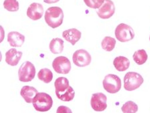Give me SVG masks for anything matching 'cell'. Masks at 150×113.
Here are the masks:
<instances>
[{"mask_svg": "<svg viewBox=\"0 0 150 113\" xmlns=\"http://www.w3.org/2000/svg\"><path fill=\"white\" fill-rule=\"evenodd\" d=\"M57 113H59V112H70V113H71L72 111L69 109V108H67V107H64V106H61V107H59L57 109Z\"/></svg>", "mask_w": 150, "mask_h": 113, "instance_id": "cell-26", "label": "cell"}, {"mask_svg": "<svg viewBox=\"0 0 150 113\" xmlns=\"http://www.w3.org/2000/svg\"><path fill=\"white\" fill-rule=\"evenodd\" d=\"M4 6L5 9L11 12L19 10V3L17 0H5Z\"/></svg>", "mask_w": 150, "mask_h": 113, "instance_id": "cell-23", "label": "cell"}, {"mask_svg": "<svg viewBox=\"0 0 150 113\" xmlns=\"http://www.w3.org/2000/svg\"><path fill=\"white\" fill-rule=\"evenodd\" d=\"M122 112L124 113H131L137 112L138 110V107L133 101H127L123 105L122 107Z\"/></svg>", "mask_w": 150, "mask_h": 113, "instance_id": "cell-24", "label": "cell"}, {"mask_svg": "<svg viewBox=\"0 0 150 113\" xmlns=\"http://www.w3.org/2000/svg\"><path fill=\"white\" fill-rule=\"evenodd\" d=\"M81 32L76 28L69 29V30H67L63 32V38H65V40L73 45L81 39Z\"/></svg>", "mask_w": 150, "mask_h": 113, "instance_id": "cell-13", "label": "cell"}, {"mask_svg": "<svg viewBox=\"0 0 150 113\" xmlns=\"http://www.w3.org/2000/svg\"><path fill=\"white\" fill-rule=\"evenodd\" d=\"M144 78L139 74L129 72L124 76V88L127 91L136 90L144 83Z\"/></svg>", "mask_w": 150, "mask_h": 113, "instance_id": "cell-3", "label": "cell"}, {"mask_svg": "<svg viewBox=\"0 0 150 113\" xmlns=\"http://www.w3.org/2000/svg\"><path fill=\"white\" fill-rule=\"evenodd\" d=\"M73 62L75 65L79 67H85L90 64L91 56L86 50L80 49L74 52Z\"/></svg>", "mask_w": 150, "mask_h": 113, "instance_id": "cell-8", "label": "cell"}, {"mask_svg": "<svg viewBox=\"0 0 150 113\" xmlns=\"http://www.w3.org/2000/svg\"><path fill=\"white\" fill-rule=\"evenodd\" d=\"M115 8L114 4L111 0H104L103 4L98 11H97V14L101 19H109L112 17L115 13Z\"/></svg>", "mask_w": 150, "mask_h": 113, "instance_id": "cell-10", "label": "cell"}, {"mask_svg": "<svg viewBox=\"0 0 150 113\" xmlns=\"http://www.w3.org/2000/svg\"><path fill=\"white\" fill-rule=\"evenodd\" d=\"M64 47V40L60 38H54L50 42V49L53 54H58L63 52Z\"/></svg>", "mask_w": 150, "mask_h": 113, "instance_id": "cell-18", "label": "cell"}, {"mask_svg": "<svg viewBox=\"0 0 150 113\" xmlns=\"http://www.w3.org/2000/svg\"><path fill=\"white\" fill-rule=\"evenodd\" d=\"M115 37L121 42H127L133 40L135 36L134 31L131 26L120 23L117 26L115 31Z\"/></svg>", "mask_w": 150, "mask_h": 113, "instance_id": "cell-6", "label": "cell"}, {"mask_svg": "<svg viewBox=\"0 0 150 113\" xmlns=\"http://www.w3.org/2000/svg\"><path fill=\"white\" fill-rule=\"evenodd\" d=\"M116 41L110 36H105L101 42V47L107 52H111L115 48Z\"/></svg>", "mask_w": 150, "mask_h": 113, "instance_id": "cell-21", "label": "cell"}, {"mask_svg": "<svg viewBox=\"0 0 150 113\" xmlns=\"http://www.w3.org/2000/svg\"><path fill=\"white\" fill-rule=\"evenodd\" d=\"M8 41L12 47H21L25 42V36L18 32H11L8 35Z\"/></svg>", "mask_w": 150, "mask_h": 113, "instance_id": "cell-14", "label": "cell"}, {"mask_svg": "<svg viewBox=\"0 0 150 113\" xmlns=\"http://www.w3.org/2000/svg\"><path fill=\"white\" fill-rule=\"evenodd\" d=\"M56 96L59 100L64 101V102H69V101L72 100L74 98L75 92L73 88L69 86V88L67 89V90L65 91L64 92L58 94V95H56Z\"/></svg>", "mask_w": 150, "mask_h": 113, "instance_id": "cell-22", "label": "cell"}, {"mask_svg": "<svg viewBox=\"0 0 150 113\" xmlns=\"http://www.w3.org/2000/svg\"><path fill=\"white\" fill-rule=\"evenodd\" d=\"M33 107L39 112H47L53 105L51 96L45 92H38L32 101Z\"/></svg>", "mask_w": 150, "mask_h": 113, "instance_id": "cell-2", "label": "cell"}, {"mask_svg": "<svg viewBox=\"0 0 150 113\" xmlns=\"http://www.w3.org/2000/svg\"><path fill=\"white\" fill-rule=\"evenodd\" d=\"M130 62L129 59L124 56L116 57L113 60L115 69L119 72H124L129 68Z\"/></svg>", "mask_w": 150, "mask_h": 113, "instance_id": "cell-16", "label": "cell"}, {"mask_svg": "<svg viewBox=\"0 0 150 113\" xmlns=\"http://www.w3.org/2000/svg\"><path fill=\"white\" fill-rule=\"evenodd\" d=\"M83 1L87 6L93 9L100 8L104 3V0H83Z\"/></svg>", "mask_w": 150, "mask_h": 113, "instance_id": "cell-25", "label": "cell"}, {"mask_svg": "<svg viewBox=\"0 0 150 113\" xmlns=\"http://www.w3.org/2000/svg\"><path fill=\"white\" fill-rule=\"evenodd\" d=\"M43 11H44V9L42 4L33 3L29 6L27 10V16L31 20L36 21L42 18Z\"/></svg>", "mask_w": 150, "mask_h": 113, "instance_id": "cell-11", "label": "cell"}, {"mask_svg": "<svg viewBox=\"0 0 150 113\" xmlns=\"http://www.w3.org/2000/svg\"><path fill=\"white\" fill-rule=\"evenodd\" d=\"M103 86L108 92L115 94L119 92L122 88V81L119 76L115 74H108L104 78Z\"/></svg>", "mask_w": 150, "mask_h": 113, "instance_id": "cell-4", "label": "cell"}, {"mask_svg": "<svg viewBox=\"0 0 150 113\" xmlns=\"http://www.w3.org/2000/svg\"><path fill=\"white\" fill-rule=\"evenodd\" d=\"M38 93L36 88L30 86H24L21 88L20 95L27 103H32L33 98Z\"/></svg>", "mask_w": 150, "mask_h": 113, "instance_id": "cell-15", "label": "cell"}, {"mask_svg": "<svg viewBox=\"0 0 150 113\" xmlns=\"http://www.w3.org/2000/svg\"><path fill=\"white\" fill-rule=\"evenodd\" d=\"M54 86L55 88V94H61L64 92L69 88V80L65 77H59L55 81Z\"/></svg>", "mask_w": 150, "mask_h": 113, "instance_id": "cell-17", "label": "cell"}, {"mask_svg": "<svg viewBox=\"0 0 150 113\" xmlns=\"http://www.w3.org/2000/svg\"><path fill=\"white\" fill-rule=\"evenodd\" d=\"M91 106L95 111H103L108 107L107 97L101 92L93 94L91 99Z\"/></svg>", "mask_w": 150, "mask_h": 113, "instance_id": "cell-9", "label": "cell"}, {"mask_svg": "<svg viewBox=\"0 0 150 113\" xmlns=\"http://www.w3.org/2000/svg\"><path fill=\"white\" fill-rule=\"evenodd\" d=\"M59 0H43V1L46 4H55L57 3Z\"/></svg>", "mask_w": 150, "mask_h": 113, "instance_id": "cell-27", "label": "cell"}, {"mask_svg": "<svg viewBox=\"0 0 150 113\" xmlns=\"http://www.w3.org/2000/svg\"><path fill=\"white\" fill-rule=\"evenodd\" d=\"M149 40H150V36H149Z\"/></svg>", "mask_w": 150, "mask_h": 113, "instance_id": "cell-28", "label": "cell"}, {"mask_svg": "<svg viewBox=\"0 0 150 113\" xmlns=\"http://www.w3.org/2000/svg\"><path fill=\"white\" fill-rule=\"evenodd\" d=\"M22 52L18 51L16 49H10L6 54V63L11 66H17L22 57Z\"/></svg>", "mask_w": 150, "mask_h": 113, "instance_id": "cell-12", "label": "cell"}, {"mask_svg": "<svg viewBox=\"0 0 150 113\" xmlns=\"http://www.w3.org/2000/svg\"><path fill=\"white\" fill-rule=\"evenodd\" d=\"M133 58L136 64L142 65L146 63L147 60V54L145 50H139L135 52L133 55Z\"/></svg>", "mask_w": 150, "mask_h": 113, "instance_id": "cell-20", "label": "cell"}, {"mask_svg": "<svg viewBox=\"0 0 150 113\" xmlns=\"http://www.w3.org/2000/svg\"><path fill=\"white\" fill-rule=\"evenodd\" d=\"M52 66L54 70L58 74H67L71 68V62L65 56H59L55 58L53 61Z\"/></svg>", "mask_w": 150, "mask_h": 113, "instance_id": "cell-7", "label": "cell"}, {"mask_svg": "<svg viewBox=\"0 0 150 113\" xmlns=\"http://www.w3.org/2000/svg\"><path fill=\"white\" fill-rule=\"evenodd\" d=\"M64 12L59 7H51L45 14V20L47 24L52 28H56L61 26L64 20Z\"/></svg>", "mask_w": 150, "mask_h": 113, "instance_id": "cell-1", "label": "cell"}, {"mask_svg": "<svg viewBox=\"0 0 150 113\" xmlns=\"http://www.w3.org/2000/svg\"><path fill=\"white\" fill-rule=\"evenodd\" d=\"M38 78L45 83H50L53 79L52 72L48 68L41 69L38 74Z\"/></svg>", "mask_w": 150, "mask_h": 113, "instance_id": "cell-19", "label": "cell"}, {"mask_svg": "<svg viewBox=\"0 0 150 113\" xmlns=\"http://www.w3.org/2000/svg\"><path fill=\"white\" fill-rule=\"evenodd\" d=\"M35 75V68L31 62L26 61L21 65L18 71L19 81L23 82H31Z\"/></svg>", "mask_w": 150, "mask_h": 113, "instance_id": "cell-5", "label": "cell"}]
</instances>
